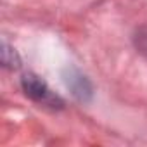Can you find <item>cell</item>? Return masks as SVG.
I'll use <instances>...</instances> for the list:
<instances>
[{"label":"cell","instance_id":"obj_1","mask_svg":"<svg viewBox=\"0 0 147 147\" xmlns=\"http://www.w3.org/2000/svg\"><path fill=\"white\" fill-rule=\"evenodd\" d=\"M21 87H23L26 97H30L36 104H42V106H47L52 109H61L64 106L62 99L59 95H55L47 87V83L42 78H38L36 75H33V73H26L21 78Z\"/></svg>","mask_w":147,"mask_h":147},{"label":"cell","instance_id":"obj_2","mask_svg":"<svg viewBox=\"0 0 147 147\" xmlns=\"http://www.w3.org/2000/svg\"><path fill=\"white\" fill-rule=\"evenodd\" d=\"M64 83L69 88V92L73 94V97L80 102H88L94 95V88H92L90 80L85 75H82L78 69H73V67L66 69Z\"/></svg>","mask_w":147,"mask_h":147},{"label":"cell","instance_id":"obj_3","mask_svg":"<svg viewBox=\"0 0 147 147\" xmlns=\"http://www.w3.org/2000/svg\"><path fill=\"white\" fill-rule=\"evenodd\" d=\"M2 64H4L5 67H9V69H18L19 64H21L19 55L16 54V50H14L7 42L2 43Z\"/></svg>","mask_w":147,"mask_h":147},{"label":"cell","instance_id":"obj_4","mask_svg":"<svg viewBox=\"0 0 147 147\" xmlns=\"http://www.w3.org/2000/svg\"><path fill=\"white\" fill-rule=\"evenodd\" d=\"M133 42H135L137 50L147 59V26H142L140 30H137V33L133 36Z\"/></svg>","mask_w":147,"mask_h":147}]
</instances>
